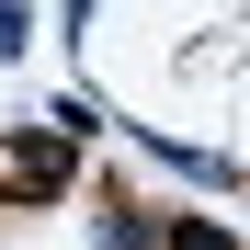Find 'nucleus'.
Instances as JSON below:
<instances>
[{
	"mask_svg": "<svg viewBox=\"0 0 250 250\" xmlns=\"http://www.w3.org/2000/svg\"><path fill=\"white\" fill-rule=\"evenodd\" d=\"M103 250H171V239H159L148 216H103Z\"/></svg>",
	"mask_w": 250,
	"mask_h": 250,
	"instance_id": "obj_2",
	"label": "nucleus"
},
{
	"mask_svg": "<svg viewBox=\"0 0 250 250\" xmlns=\"http://www.w3.org/2000/svg\"><path fill=\"white\" fill-rule=\"evenodd\" d=\"M57 182H68V137H23L0 171V193H57Z\"/></svg>",
	"mask_w": 250,
	"mask_h": 250,
	"instance_id": "obj_1",
	"label": "nucleus"
},
{
	"mask_svg": "<svg viewBox=\"0 0 250 250\" xmlns=\"http://www.w3.org/2000/svg\"><path fill=\"white\" fill-rule=\"evenodd\" d=\"M171 250H239V239H228V228H205V216H182V228H171Z\"/></svg>",
	"mask_w": 250,
	"mask_h": 250,
	"instance_id": "obj_3",
	"label": "nucleus"
}]
</instances>
